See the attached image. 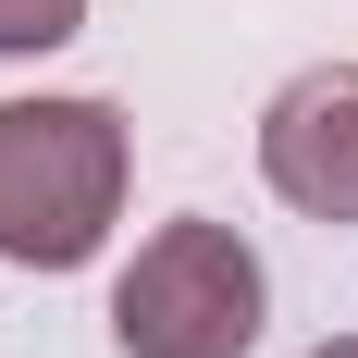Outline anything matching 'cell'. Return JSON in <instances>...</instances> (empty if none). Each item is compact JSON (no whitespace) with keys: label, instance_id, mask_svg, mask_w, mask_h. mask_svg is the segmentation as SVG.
Returning a JSON list of instances; mask_svg holds the SVG:
<instances>
[{"label":"cell","instance_id":"cell-1","mask_svg":"<svg viewBox=\"0 0 358 358\" xmlns=\"http://www.w3.org/2000/svg\"><path fill=\"white\" fill-rule=\"evenodd\" d=\"M124 111L111 99H0V259L74 272L124 222Z\"/></svg>","mask_w":358,"mask_h":358},{"label":"cell","instance_id":"cell-2","mask_svg":"<svg viewBox=\"0 0 358 358\" xmlns=\"http://www.w3.org/2000/svg\"><path fill=\"white\" fill-rule=\"evenodd\" d=\"M272 322V285H259V248L235 222H161L124 285H111V346L124 358H248Z\"/></svg>","mask_w":358,"mask_h":358},{"label":"cell","instance_id":"cell-3","mask_svg":"<svg viewBox=\"0 0 358 358\" xmlns=\"http://www.w3.org/2000/svg\"><path fill=\"white\" fill-rule=\"evenodd\" d=\"M259 173H272L285 210L334 222V235L358 222V62H309L259 111Z\"/></svg>","mask_w":358,"mask_h":358},{"label":"cell","instance_id":"cell-4","mask_svg":"<svg viewBox=\"0 0 358 358\" xmlns=\"http://www.w3.org/2000/svg\"><path fill=\"white\" fill-rule=\"evenodd\" d=\"M87 25V0H0V62H25V50H62Z\"/></svg>","mask_w":358,"mask_h":358},{"label":"cell","instance_id":"cell-5","mask_svg":"<svg viewBox=\"0 0 358 358\" xmlns=\"http://www.w3.org/2000/svg\"><path fill=\"white\" fill-rule=\"evenodd\" d=\"M309 358H358V334H334V346H309Z\"/></svg>","mask_w":358,"mask_h":358}]
</instances>
